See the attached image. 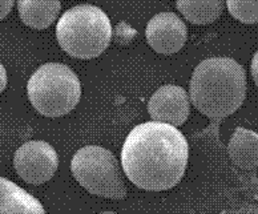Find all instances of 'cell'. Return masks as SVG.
Masks as SVG:
<instances>
[{"mask_svg":"<svg viewBox=\"0 0 258 214\" xmlns=\"http://www.w3.org/2000/svg\"><path fill=\"white\" fill-rule=\"evenodd\" d=\"M188 156V141L176 126L148 121L135 126L126 136L121 165L137 188L161 192L181 181Z\"/></svg>","mask_w":258,"mask_h":214,"instance_id":"1","label":"cell"},{"mask_svg":"<svg viewBox=\"0 0 258 214\" xmlns=\"http://www.w3.org/2000/svg\"><path fill=\"white\" fill-rule=\"evenodd\" d=\"M189 97L204 116L220 121L238 111L246 97V70L230 57H210L196 66Z\"/></svg>","mask_w":258,"mask_h":214,"instance_id":"2","label":"cell"},{"mask_svg":"<svg viewBox=\"0 0 258 214\" xmlns=\"http://www.w3.org/2000/svg\"><path fill=\"white\" fill-rule=\"evenodd\" d=\"M111 20L101 8L79 4L64 12L56 26V39L61 49L72 57L95 59L111 43Z\"/></svg>","mask_w":258,"mask_h":214,"instance_id":"3","label":"cell"},{"mask_svg":"<svg viewBox=\"0 0 258 214\" xmlns=\"http://www.w3.org/2000/svg\"><path fill=\"white\" fill-rule=\"evenodd\" d=\"M27 92L32 107L40 115L60 117L76 108L81 97V84L68 65L47 63L33 72Z\"/></svg>","mask_w":258,"mask_h":214,"instance_id":"4","label":"cell"},{"mask_svg":"<svg viewBox=\"0 0 258 214\" xmlns=\"http://www.w3.org/2000/svg\"><path fill=\"white\" fill-rule=\"evenodd\" d=\"M71 170L76 181L92 194L113 199L126 196L118 160L103 147L88 145L79 149L72 159Z\"/></svg>","mask_w":258,"mask_h":214,"instance_id":"5","label":"cell"},{"mask_svg":"<svg viewBox=\"0 0 258 214\" xmlns=\"http://www.w3.org/2000/svg\"><path fill=\"white\" fill-rule=\"evenodd\" d=\"M16 173L31 185L49 181L59 168V156L45 141H28L14 156Z\"/></svg>","mask_w":258,"mask_h":214,"instance_id":"6","label":"cell"},{"mask_svg":"<svg viewBox=\"0 0 258 214\" xmlns=\"http://www.w3.org/2000/svg\"><path fill=\"white\" fill-rule=\"evenodd\" d=\"M145 35L153 51L161 55H173L186 43L188 28L173 12H160L149 20Z\"/></svg>","mask_w":258,"mask_h":214,"instance_id":"7","label":"cell"},{"mask_svg":"<svg viewBox=\"0 0 258 214\" xmlns=\"http://www.w3.org/2000/svg\"><path fill=\"white\" fill-rule=\"evenodd\" d=\"M148 112L153 121L164 122L173 126L182 125L190 112V97L178 85H164L153 93Z\"/></svg>","mask_w":258,"mask_h":214,"instance_id":"8","label":"cell"},{"mask_svg":"<svg viewBox=\"0 0 258 214\" xmlns=\"http://www.w3.org/2000/svg\"><path fill=\"white\" fill-rule=\"evenodd\" d=\"M0 214H45V210L36 197L0 177Z\"/></svg>","mask_w":258,"mask_h":214,"instance_id":"9","label":"cell"},{"mask_svg":"<svg viewBox=\"0 0 258 214\" xmlns=\"http://www.w3.org/2000/svg\"><path fill=\"white\" fill-rule=\"evenodd\" d=\"M61 10L60 0H18L22 22L33 30H45L56 22Z\"/></svg>","mask_w":258,"mask_h":214,"instance_id":"10","label":"cell"},{"mask_svg":"<svg viewBox=\"0 0 258 214\" xmlns=\"http://www.w3.org/2000/svg\"><path fill=\"white\" fill-rule=\"evenodd\" d=\"M229 157L242 169L258 166V133L238 126L228 144Z\"/></svg>","mask_w":258,"mask_h":214,"instance_id":"11","label":"cell"},{"mask_svg":"<svg viewBox=\"0 0 258 214\" xmlns=\"http://www.w3.org/2000/svg\"><path fill=\"white\" fill-rule=\"evenodd\" d=\"M176 6L188 22L204 26L216 22L222 15L226 0H176Z\"/></svg>","mask_w":258,"mask_h":214,"instance_id":"12","label":"cell"},{"mask_svg":"<svg viewBox=\"0 0 258 214\" xmlns=\"http://www.w3.org/2000/svg\"><path fill=\"white\" fill-rule=\"evenodd\" d=\"M230 15L243 24L258 23V0H226Z\"/></svg>","mask_w":258,"mask_h":214,"instance_id":"13","label":"cell"},{"mask_svg":"<svg viewBox=\"0 0 258 214\" xmlns=\"http://www.w3.org/2000/svg\"><path fill=\"white\" fill-rule=\"evenodd\" d=\"M136 30H133L132 27H129L125 22L118 23L113 32L114 40L120 45H128L136 37Z\"/></svg>","mask_w":258,"mask_h":214,"instance_id":"14","label":"cell"},{"mask_svg":"<svg viewBox=\"0 0 258 214\" xmlns=\"http://www.w3.org/2000/svg\"><path fill=\"white\" fill-rule=\"evenodd\" d=\"M14 4H15V0H0V22L10 15Z\"/></svg>","mask_w":258,"mask_h":214,"instance_id":"15","label":"cell"},{"mask_svg":"<svg viewBox=\"0 0 258 214\" xmlns=\"http://www.w3.org/2000/svg\"><path fill=\"white\" fill-rule=\"evenodd\" d=\"M251 76H253V80H254L255 85L258 87V51L255 52L254 56H253V59H251Z\"/></svg>","mask_w":258,"mask_h":214,"instance_id":"16","label":"cell"},{"mask_svg":"<svg viewBox=\"0 0 258 214\" xmlns=\"http://www.w3.org/2000/svg\"><path fill=\"white\" fill-rule=\"evenodd\" d=\"M7 87V72L3 64H0V93L3 92Z\"/></svg>","mask_w":258,"mask_h":214,"instance_id":"17","label":"cell"},{"mask_svg":"<svg viewBox=\"0 0 258 214\" xmlns=\"http://www.w3.org/2000/svg\"><path fill=\"white\" fill-rule=\"evenodd\" d=\"M100 214H116L113 211H104V213H100Z\"/></svg>","mask_w":258,"mask_h":214,"instance_id":"18","label":"cell"}]
</instances>
